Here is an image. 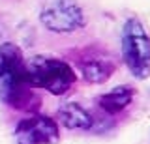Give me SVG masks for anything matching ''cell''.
Here are the masks:
<instances>
[{"instance_id":"7a4b0ae2","label":"cell","mask_w":150,"mask_h":144,"mask_svg":"<svg viewBox=\"0 0 150 144\" xmlns=\"http://www.w3.org/2000/svg\"><path fill=\"white\" fill-rule=\"evenodd\" d=\"M28 81L32 86L43 88L49 94L62 96L75 84L73 67L68 62L53 56H34L26 62Z\"/></svg>"},{"instance_id":"8992f818","label":"cell","mask_w":150,"mask_h":144,"mask_svg":"<svg viewBox=\"0 0 150 144\" xmlns=\"http://www.w3.org/2000/svg\"><path fill=\"white\" fill-rule=\"evenodd\" d=\"M58 120L66 129H79L88 131L94 125V118L84 107H81L75 101H68L58 109Z\"/></svg>"},{"instance_id":"ba28073f","label":"cell","mask_w":150,"mask_h":144,"mask_svg":"<svg viewBox=\"0 0 150 144\" xmlns=\"http://www.w3.org/2000/svg\"><path fill=\"white\" fill-rule=\"evenodd\" d=\"M115 66L107 60H86L81 64V73L84 81L92 82V84H101L112 75Z\"/></svg>"},{"instance_id":"277c9868","label":"cell","mask_w":150,"mask_h":144,"mask_svg":"<svg viewBox=\"0 0 150 144\" xmlns=\"http://www.w3.org/2000/svg\"><path fill=\"white\" fill-rule=\"evenodd\" d=\"M40 21L47 30L56 34H71L86 22L83 8L75 0H47Z\"/></svg>"},{"instance_id":"5b68a950","label":"cell","mask_w":150,"mask_h":144,"mask_svg":"<svg viewBox=\"0 0 150 144\" xmlns=\"http://www.w3.org/2000/svg\"><path fill=\"white\" fill-rule=\"evenodd\" d=\"M58 138L60 133L56 122L43 114L21 120L15 127L17 144H56Z\"/></svg>"},{"instance_id":"52a82bcc","label":"cell","mask_w":150,"mask_h":144,"mask_svg":"<svg viewBox=\"0 0 150 144\" xmlns=\"http://www.w3.org/2000/svg\"><path fill=\"white\" fill-rule=\"evenodd\" d=\"M135 96V88L128 86V84H120L116 86L115 90L107 92V94H101L98 97V103L107 114H118L120 110H124L131 101H133Z\"/></svg>"},{"instance_id":"3957f363","label":"cell","mask_w":150,"mask_h":144,"mask_svg":"<svg viewBox=\"0 0 150 144\" xmlns=\"http://www.w3.org/2000/svg\"><path fill=\"white\" fill-rule=\"evenodd\" d=\"M122 58L135 79L150 77V36L135 17L126 21L122 28Z\"/></svg>"},{"instance_id":"6da1fadb","label":"cell","mask_w":150,"mask_h":144,"mask_svg":"<svg viewBox=\"0 0 150 144\" xmlns=\"http://www.w3.org/2000/svg\"><path fill=\"white\" fill-rule=\"evenodd\" d=\"M0 99L13 109H28L34 99L26 62L13 43L0 45Z\"/></svg>"}]
</instances>
